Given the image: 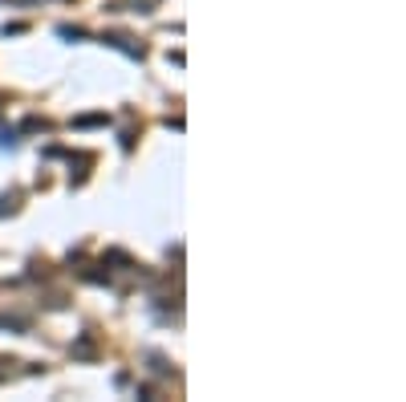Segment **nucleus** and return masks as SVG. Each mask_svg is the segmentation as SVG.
<instances>
[{
    "mask_svg": "<svg viewBox=\"0 0 406 402\" xmlns=\"http://www.w3.org/2000/svg\"><path fill=\"white\" fill-rule=\"evenodd\" d=\"M102 41H106L110 49H118V53H126V57H134V61H143V57H146V49L134 45V41H130V37H122V33H102Z\"/></svg>",
    "mask_w": 406,
    "mask_h": 402,
    "instance_id": "f257e3e1",
    "label": "nucleus"
},
{
    "mask_svg": "<svg viewBox=\"0 0 406 402\" xmlns=\"http://www.w3.org/2000/svg\"><path fill=\"white\" fill-rule=\"evenodd\" d=\"M0 330H13V333H29V321H24V317H0Z\"/></svg>",
    "mask_w": 406,
    "mask_h": 402,
    "instance_id": "f03ea898",
    "label": "nucleus"
},
{
    "mask_svg": "<svg viewBox=\"0 0 406 402\" xmlns=\"http://www.w3.org/2000/svg\"><path fill=\"white\" fill-rule=\"evenodd\" d=\"M57 37H65V41H86L90 33H86V29H73V24H61V29H57Z\"/></svg>",
    "mask_w": 406,
    "mask_h": 402,
    "instance_id": "7ed1b4c3",
    "label": "nucleus"
},
{
    "mask_svg": "<svg viewBox=\"0 0 406 402\" xmlns=\"http://www.w3.org/2000/svg\"><path fill=\"white\" fill-rule=\"evenodd\" d=\"M73 357H94V341H90V337H81V341L73 346Z\"/></svg>",
    "mask_w": 406,
    "mask_h": 402,
    "instance_id": "20e7f679",
    "label": "nucleus"
},
{
    "mask_svg": "<svg viewBox=\"0 0 406 402\" xmlns=\"http://www.w3.org/2000/svg\"><path fill=\"white\" fill-rule=\"evenodd\" d=\"M0 146H4V150H13V146H17V134H13V130H8V126H4V130H0Z\"/></svg>",
    "mask_w": 406,
    "mask_h": 402,
    "instance_id": "39448f33",
    "label": "nucleus"
},
{
    "mask_svg": "<svg viewBox=\"0 0 406 402\" xmlns=\"http://www.w3.org/2000/svg\"><path fill=\"white\" fill-rule=\"evenodd\" d=\"M8 212H17V195H4L0 199V215H8Z\"/></svg>",
    "mask_w": 406,
    "mask_h": 402,
    "instance_id": "423d86ee",
    "label": "nucleus"
},
{
    "mask_svg": "<svg viewBox=\"0 0 406 402\" xmlns=\"http://www.w3.org/2000/svg\"><path fill=\"white\" fill-rule=\"evenodd\" d=\"M24 130H49L45 118H24Z\"/></svg>",
    "mask_w": 406,
    "mask_h": 402,
    "instance_id": "0eeeda50",
    "label": "nucleus"
}]
</instances>
